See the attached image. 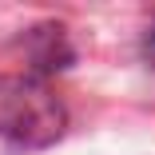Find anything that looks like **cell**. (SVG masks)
Listing matches in <instances>:
<instances>
[{
    "label": "cell",
    "mask_w": 155,
    "mask_h": 155,
    "mask_svg": "<svg viewBox=\"0 0 155 155\" xmlns=\"http://www.w3.org/2000/svg\"><path fill=\"white\" fill-rule=\"evenodd\" d=\"M68 111L32 76H0V135L24 147H48L64 135Z\"/></svg>",
    "instance_id": "obj_1"
},
{
    "label": "cell",
    "mask_w": 155,
    "mask_h": 155,
    "mask_svg": "<svg viewBox=\"0 0 155 155\" xmlns=\"http://www.w3.org/2000/svg\"><path fill=\"white\" fill-rule=\"evenodd\" d=\"M143 64H147V72L155 76V24L143 32Z\"/></svg>",
    "instance_id": "obj_2"
}]
</instances>
